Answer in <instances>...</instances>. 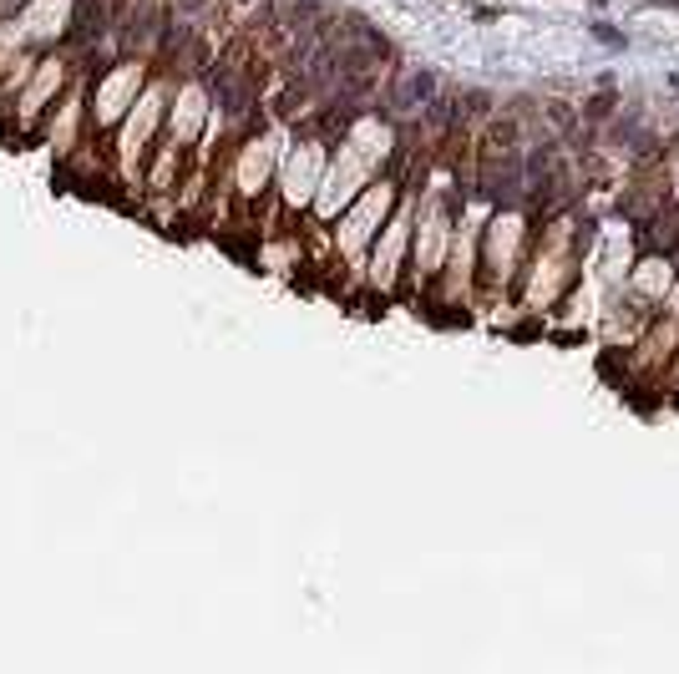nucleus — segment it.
Wrapping results in <instances>:
<instances>
[{
  "mask_svg": "<svg viewBox=\"0 0 679 674\" xmlns=\"http://www.w3.org/2000/svg\"><path fill=\"white\" fill-rule=\"evenodd\" d=\"M593 36H598V41H608V46H623V36L608 31V25H593Z\"/></svg>",
  "mask_w": 679,
  "mask_h": 674,
  "instance_id": "nucleus-2",
  "label": "nucleus"
},
{
  "mask_svg": "<svg viewBox=\"0 0 679 674\" xmlns=\"http://www.w3.org/2000/svg\"><path fill=\"white\" fill-rule=\"evenodd\" d=\"M436 101V76H431L426 67H411L406 76L396 82V92H390V107L396 112H421Z\"/></svg>",
  "mask_w": 679,
  "mask_h": 674,
  "instance_id": "nucleus-1",
  "label": "nucleus"
}]
</instances>
